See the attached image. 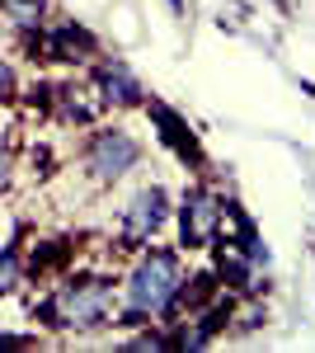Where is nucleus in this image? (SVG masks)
Masks as SVG:
<instances>
[{
	"instance_id": "nucleus-1",
	"label": "nucleus",
	"mask_w": 315,
	"mask_h": 353,
	"mask_svg": "<svg viewBox=\"0 0 315 353\" xmlns=\"http://www.w3.org/2000/svg\"><path fill=\"white\" fill-rule=\"evenodd\" d=\"M179 288H184V264H179V254H174V250H146V254L132 264L128 288H123L128 321H151V316L174 311Z\"/></svg>"
},
{
	"instance_id": "nucleus-2",
	"label": "nucleus",
	"mask_w": 315,
	"mask_h": 353,
	"mask_svg": "<svg viewBox=\"0 0 315 353\" xmlns=\"http://www.w3.org/2000/svg\"><path fill=\"white\" fill-rule=\"evenodd\" d=\"M113 311V283L108 278H66L43 301V321L52 330H99Z\"/></svg>"
},
{
	"instance_id": "nucleus-3",
	"label": "nucleus",
	"mask_w": 315,
	"mask_h": 353,
	"mask_svg": "<svg viewBox=\"0 0 315 353\" xmlns=\"http://www.w3.org/2000/svg\"><path fill=\"white\" fill-rule=\"evenodd\" d=\"M136 161H141V146H136V137L123 132V128H104V132H94L85 141V170H90L99 184L123 179Z\"/></svg>"
},
{
	"instance_id": "nucleus-4",
	"label": "nucleus",
	"mask_w": 315,
	"mask_h": 353,
	"mask_svg": "<svg viewBox=\"0 0 315 353\" xmlns=\"http://www.w3.org/2000/svg\"><path fill=\"white\" fill-rule=\"evenodd\" d=\"M221 217H226V203L212 189H193L179 208V241L188 250H207L221 241Z\"/></svg>"
},
{
	"instance_id": "nucleus-5",
	"label": "nucleus",
	"mask_w": 315,
	"mask_h": 353,
	"mask_svg": "<svg viewBox=\"0 0 315 353\" xmlns=\"http://www.w3.org/2000/svg\"><path fill=\"white\" fill-rule=\"evenodd\" d=\"M170 217V198L165 189H141L123 212V245H146Z\"/></svg>"
},
{
	"instance_id": "nucleus-6",
	"label": "nucleus",
	"mask_w": 315,
	"mask_h": 353,
	"mask_svg": "<svg viewBox=\"0 0 315 353\" xmlns=\"http://www.w3.org/2000/svg\"><path fill=\"white\" fill-rule=\"evenodd\" d=\"M94 90H99V99L113 104V109H132V104H141V85L132 76L123 61H99V71H94Z\"/></svg>"
},
{
	"instance_id": "nucleus-7",
	"label": "nucleus",
	"mask_w": 315,
	"mask_h": 353,
	"mask_svg": "<svg viewBox=\"0 0 315 353\" xmlns=\"http://www.w3.org/2000/svg\"><path fill=\"white\" fill-rule=\"evenodd\" d=\"M48 57H57V61H85V57H94V38L76 24H57L52 43H48Z\"/></svg>"
},
{
	"instance_id": "nucleus-8",
	"label": "nucleus",
	"mask_w": 315,
	"mask_h": 353,
	"mask_svg": "<svg viewBox=\"0 0 315 353\" xmlns=\"http://www.w3.org/2000/svg\"><path fill=\"white\" fill-rule=\"evenodd\" d=\"M151 118L160 123V132H165V141L184 156V161H198V141H193V132H188V123H179V113H170V109H151Z\"/></svg>"
},
{
	"instance_id": "nucleus-9",
	"label": "nucleus",
	"mask_w": 315,
	"mask_h": 353,
	"mask_svg": "<svg viewBox=\"0 0 315 353\" xmlns=\"http://www.w3.org/2000/svg\"><path fill=\"white\" fill-rule=\"evenodd\" d=\"M0 14L14 28H38L48 14V0H0Z\"/></svg>"
},
{
	"instance_id": "nucleus-10",
	"label": "nucleus",
	"mask_w": 315,
	"mask_h": 353,
	"mask_svg": "<svg viewBox=\"0 0 315 353\" xmlns=\"http://www.w3.org/2000/svg\"><path fill=\"white\" fill-rule=\"evenodd\" d=\"M19 269H24L19 254H14V250H0V297L19 288Z\"/></svg>"
},
{
	"instance_id": "nucleus-11",
	"label": "nucleus",
	"mask_w": 315,
	"mask_h": 353,
	"mask_svg": "<svg viewBox=\"0 0 315 353\" xmlns=\"http://www.w3.org/2000/svg\"><path fill=\"white\" fill-rule=\"evenodd\" d=\"M10 94H14V66H10V61L0 57V104H5Z\"/></svg>"
},
{
	"instance_id": "nucleus-12",
	"label": "nucleus",
	"mask_w": 315,
	"mask_h": 353,
	"mask_svg": "<svg viewBox=\"0 0 315 353\" xmlns=\"http://www.w3.org/2000/svg\"><path fill=\"white\" fill-rule=\"evenodd\" d=\"M10 174H14V156H10V146L0 141V189L10 184Z\"/></svg>"
},
{
	"instance_id": "nucleus-13",
	"label": "nucleus",
	"mask_w": 315,
	"mask_h": 353,
	"mask_svg": "<svg viewBox=\"0 0 315 353\" xmlns=\"http://www.w3.org/2000/svg\"><path fill=\"white\" fill-rule=\"evenodd\" d=\"M118 24H123V43H132L136 38V14L132 10H118Z\"/></svg>"
}]
</instances>
